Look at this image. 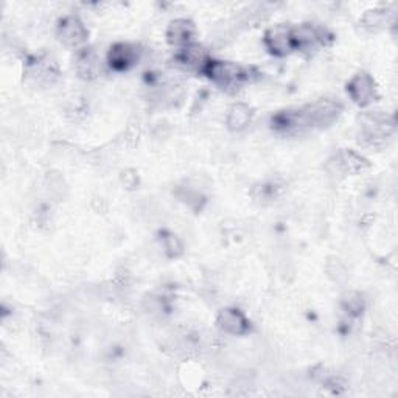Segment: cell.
Segmentation results:
<instances>
[{"instance_id": "cell-7", "label": "cell", "mask_w": 398, "mask_h": 398, "mask_svg": "<svg viewBox=\"0 0 398 398\" xmlns=\"http://www.w3.org/2000/svg\"><path fill=\"white\" fill-rule=\"evenodd\" d=\"M216 325L223 330L224 333L241 336L249 332V320L236 308H224L219 311L216 318Z\"/></svg>"}, {"instance_id": "cell-3", "label": "cell", "mask_w": 398, "mask_h": 398, "mask_svg": "<svg viewBox=\"0 0 398 398\" xmlns=\"http://www.w3.org/2000/svg\"><path fill=\"white\" fill-rule=\"evenodd\" d=\"M265 46L276 56H286L295 50L293 28L288 25H276L265 33Z\"/></svg>"}, {"instance_id": "cell-17", "label": "cell", "mask_w": 398, "mask_h": 398, "mask_svg": "<svg viewBox=\"0 0 398 398\" xmlns=\"http://www.w3.org/2000/svg\"><path fill=\"white\" fill-rule=\"evenodd\" d=\"M162 246L167 252V256L168 257H172V258H176V257H179L181 253H182V243L181 240L177 239L176 235L170 234V232H165L164 236H162Z\"/></svg>"}, {"instance_id": "cell-13", "label": "cell", "mask_w": 398, "mask_h": 398, "mask_svg": "<svg viewBox=\"0 0 398 398\" xmlns=\"http://www.w3.org/2000/svg\"><path fill=\"white\" fill-rule=\"evenodd\" d=\"M252 120V109L244 103L234 105L227 112V128L231 131H241Z\"/></svg>"}, {"instance_id": "cell-14", "label": "cell", "mask_w": 398, "mask_h": 398, "mask_svg": "<svg viewBox=\"0 0 398 398\" xmlns=\"http://www.w3.org/2000/svg\"><path fill=\"white\" fill-rule=\"evenodd\" d=\"M342 308L350 316H360L364 310V299L360 293H349L342 298Z\"/></svg>"}, {"instance_id": "cell-5", "label": "cell", "mask_w": 398, "mask_h": 398, "mask_svg": "<svg viewBox=\"0 0 398 398\" xmlns=\"http://www.w3.org/2000/svg\"><path fill=\"white\" fill-rule=\"evenodd\" d=\"M89 33L84 27V23L75 18V16H67L58 25V38L66 47L78 48L86 44Z\"/></svg>"}, {"instance_id": "cell-2", "label": "cell", "mask_w": 398, "mask_h": 398, "mask_svg": "<svg viewBox=\"0 0 398 398\" xmlns=\"http://www.w3.org/2000/svg\"><path fill=\"white\" fill-rule=\"evenodd\" d=\"M342 111V106L333 100H318L315 103L302 108L299 114L303 126L310 128H325L332 125Z\"/></svg>"}, {"instance_id": "cell-11", "label": "cell", "mask_w": 398, "mask_h": 398, "mask_svg": "<svg viewBox=\"0 0 398 398\" xmlns=\"http://www.w3.org/2000/svg\"><path fill=\"white\" fill-rule=\"evenodd\" d=\"M177 59H179V63L184 64L185 67L198 72H204L206 66L209 63L206 50L198 44H189L182 47L181 53L177 55Z\"/></svg>"}, {"instance_id": "cell-9", "label": "cell", "mask_w": 398, "mask_h": 398, "mask_svg": "<svg viewBox=\"0 0 398 398\" xmlns=\"http://www.w3.org/2000/svg\"><path fill=\"white\" fill-rule=\"evenodd\" d=\"M194 35V25L187 19H176L167 30V41L170 46L185 47L192 44V39Z\"/></svg>"}, {"instance_id": "cell-16", "label": "cell", "mask_w": 398, "mask_h": 398, "mask_svg": "<svg viewBox=\"0 0 398 398\" xmlns=\"http://www.w3.org/2000/svg\"><path fill=\"white\" fill-rule=\"evenodd\" d=\"M386 14L384 11L381 10H374V11H367L364 14L362 18V25L370 31H378L384 27L386 23Z\"/></svg>"}, {"instance_id": "cell-12", "label": "cell", "mask_w": 398, "mask_h": 398, "mask_svg": "<svg viewBox=\"0 0 398 398\" xmlns=\"http://www.w3.org/2000/svg\"><path fill=\"white\" fill-rule=\"evenodd\" d=\"M337 167L341 168L342 172L349 174H360L369 170V162L362 156H360L358 152H355L352 150H344L336 157Z\"/></svg>"}, {"instance_id": "cell-10", "label": "cell", "mask_w": 398, "mask_h": 398, "mask_svg": "<svg viewBox=\"0 0 398 398\" xmlns=\"http://www.w3.org/2000/svg\"><path fill=\"white\" fill-rule=\"evenodd\" d=\"M76 72L84 80H94L100 73V58L92 48H83L75 59Z\"/></svg>"}, {"instance_id": "cell-6", "label": "cell", "mask_w": 398, "mask_h": 398, "mask_svg": "<svg viewBox=\"0 0 398 398\" xmlns=\"http://www.w3.org/2000/svg\"><path fill=\"white\" fill-rule=\"evenodd\" d=\"M139 58H140V50L137 46L120 42V44H115L111 50H109L108 63L111 66V69L117 72H123V70H130L132 66L137 64Z\"/></svg>"}, {"instance_id": "cell-18", "label": "cell", "mask_w": 398, "mask_h": 398, "mask_svg": "<svg viewBox=\"0 0 398 398\" xmlns=\"http://www.w3.org/2000/svg\"><path fill=\"white\" fill-rule=\"evenodd\" d=\"M182 193L179 194V198L192 209H201L202 207V202H204V197L197 190H193L190 187H182L181 189Z\"/></svg>"}, {"instance_id": "cell-8", "label": "cell", "mask_w": 398, "mask_h": 398, "mask_svg": "<svg viewBox=\"0 0 398 398\" xmlns=\"http://www.w3.org/2000/svg\"><path fill=\"white\" fill-rule=\"evenodd\" d=\"M293 38L295 50H302V52L324 44V33L310 23H303L300 27L293 28Z\"/></svg>"}, {"instance_id": "cell-15", "label": "cell", "mask_w": 398, "mask_h": 398, "mask_svg": "<svg viewBox=\"0 0 398 398\" xmlns=\"http://www.w3.org/2000/svg\"><path fill=\"white\" fill-rule=\"evenodd\" d=\"M327 273L328 277L336 283H344L347 281V277H349L347 268L344 266V263L340 258H330L327 265Z\"/></svg>"}, {"instance_id": "cell-1", "label": "cell", "mask_w": 398, "mask_h": 398, "mask_svg": "<svg viewBox=\"0 0 398 398\" xmlns=\"http://www.w3.org/2000/svg\"><path fill=\"white\" fill-rule=\"evenodd\" d=\"M202 73H206L216 86L226 90L236 89L243 81L249 78L248 70L243 69L241 66L231 61H216V59H209Z\"/></svg>"}, {"instance_id": "cell-4", "label": "cell", "mask_w": 398, "mask_h": 398, "mask_svg": "<svg viewBox=\"0 0 398 398\" xmlns=\"http://www.w3.org/2000/svg\"><path fill=\"white\" fill-rule=\"evenodd\" d=\"M347 92H349L350 98L361 108H366L372 105L377 98V86L374 78L369 73H358L355 75L347 84Z\"/></svg>"}]
</instances>
